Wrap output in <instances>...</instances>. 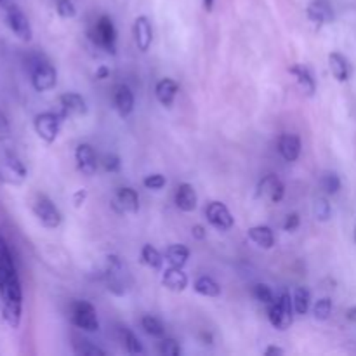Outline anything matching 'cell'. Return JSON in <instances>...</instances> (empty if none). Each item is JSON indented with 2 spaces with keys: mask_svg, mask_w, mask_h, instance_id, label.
Instances as JSON below:
<instances>
[{
  "mask_svg": "<svg viewBox=\"0 0 356 356\" xmlns=\"http://www.w3.org/2000/svg\"><path fill=\"white\" fill-rule=\"evenodd\" d=\"M299 225H301V218H299V214L292 212V214H289L287 218H285L284 229H285V232L292 233V232H296V229L299 228Z\"/></svg>",
  "mask_w": 356,
  "mask_h": 356,
  "instance_id": "60d3db41",
  "label": "cell"
},
{
  "mask_svg": "<svg viewBox=\"0 0 356 356\" xmlns=\"http://www.w3.org/2000/svg\"><path fill=\"white\" fill-rule=\"evenodd\" d=\"M191 235H193V238L197 240H204L205 236H207V229H205L202 225H195L193 228H191Z\"/></svg>",
  "mask_w": 356,
  "mask_h": 356,
  "instance_id": "ee69618b",
  "label": "cell"
},
{
  "mask_svg": "<svg viewBox=\"0 0 356 356\" xmlns=\"http://www.w3.org/2000/svg\"><path fill=\"white\" fill-rule=\"evenodd\" d=\"M355 240H356V229H355Z\"/></svg>",
  "mask_w": 356,
  "mask_h": 356,
  "instance_id": "681fc988",
  "label": "cell"
},
{
  "mask_svg": "<svg viewBox=\"0 0 356 356\" xmlns=\"http://www.w3.org/2000/svg\"><path fill=\"white\" fill-rule=\"evenodd\" d=\"M73 350H75L76 355L82 356H104L106 351L97 348L96 344H92L87 339H76V343H73Z\"/></svg>",
  "mask_w": 356,
  "mask_h": 356,
  "instance_id": "1f68e13d",
  "label": "cell"
},
{
  "mask_svg": "<svg viewBox=\"0 0 356 356\" xmlns=\"http://www.w3.org/2000/svg\"><path fill=\"white\" fill-rule=\"evenodd\" d=\"M289 72H291L292 75L298 79L299 87H301V90L306 94V96H309V97L315 96L316 82H315V79H313V73L308 66L301 65V63H296V65H292L291 68H289Z\"/></svg>",
  "mask_w": 356,
  "mask_h": 356,
  "instance_id": "d6986e66",
  "label": "cell"
},
{
  "mask_svg": "<svg viewBox=\"0 0 356 356\" xmlns=\"http://www.w3.org/2000/svg\"><path fill=\"white\" fill-rule=\"evenodd\" d=\"M122 341H124V346L127 350V353L131 355H143L145 353V348H143L141 341L138 339L134 332H131L129 329L122 327Z\"/></svg>",
  "mask_w": 356,
  "mask_h": 356,
  "instance_id": "4dcf8cb0",
  "label": "cell"
},
{
  "mask_svg": "<svg viewBox=\"0 0 356 356\" xmlns=\"http://www.w3.org/2000/svg\"><path fill=\"white\" fill-rule=\"evenodd\" d=\"M75 160H76V167H79V170L83 174V176L90 177L96 174L97 156L92 146L87 145V143H82V145L76 146Z\"/></svg>",
  "mask_w": 356,
  "mask_h": 356,
  "instance_id": "4fadbf2b",
  "label": "cell"
},
{
  "mask_svg": "<svg viewBox=\"0 0 356 356\" xmlns=\"http://www.w3.org/2000/svg\"><path fill=\"white\" fill-rule=\"evenodd\" d=\"M141 261L143 264H146V266L152 268V270L160 271L162 270L165 257H163V254L159 252V249H155L153 245L146 243V245L141 249Z\"/></svg>",
  "mask_w": 356,
  "mask_h": 356,
  "instance_id": "83f0119b",
  "label": "cell"
},
{
  "mask_svg": "<svg viewBox=\"0 0 356 356\" xmlns=\"http://www.w3.org/2000/svg\"><path fill=\"white\" fill-rule=\"evenodd\" d=\"M159 351L165 356H179L181 355V346L176 339L172 337H162L159 344Z\"/></svg>",
  "mask_w": 356,
  "mask_h": 356,
  "instance_id": "8d00e7d4",
  "label": "cell"
},
{
  "mask_svg": "<svg viewBox=\"0 0 356 356\" xmlns=\"http://www.w3.org/2000/svg\"><path fill=\"white\" fill-rule=\"evenodd\" d=\"M257 197L270 204H280L285 197V186L277 174H268L257 184Z\"/></svg>",
  "mask_w": 356,
  "mask_h": 356,
  "instance_id": "7c38bea8",
  "label": "cell"
},
{
  "mask_svg": "<svg viewBox=\"0 0 356 356\" xmlns=\"http://www.w3.org/2000/svg\"><path fill=\"white\" fill-rule=\"evenodd\" d=\"M117 204L122 209V212H129V214H136L139 211V197L136 190L125 186L120 188L117 193Z\"/></svg>",
  "mask_w": 356,
  "mask_h": 356,
  "instance_id": "d4e9b609",
  "label": "cell"
},
{
  "mask_svg": "<svg viewBox=\"0 0 356 356\" xmlns=\"http://www.w3.org/2000/svg\"><path fill=\"white\" fill-rule=\"evenodd\" d=\"M58 83V72L47 59L35 58L31 65V86L37 92L52 90Z\"/></svg>",
  "mask_w": 356,
  "mask_h": 356,
  "instance_id": "277c9868",
  "label": "cell"
},
{
  "mask_svg": "<svg viewBox=\"0 0 356 356\" xmlns=\"http://www.w3.org/2000/svg\"><path fill=\"white\" fill-rule=\"evenodd\" d=\"M268 318L271 325L278 330L291 329L294 322V302H292L291 294H282L280 298L275 299L273 305L268 306Z\"/></svg>",
  "mask_w": 356,
  "mask_h": 356,
  "instance_id": "7a4b0ae2",
  "label": "cell"
},
{
  "mask_svg": "<svg viewBox=\"0 0 356 356\" xmlns=\"http://www.w3.org/2000/svg\"><path fill=\"white\" fill-rule=\"evenodd\" d=\"M308 19L316 24H329L334 21V9L329 0H313L306 9Z\"/></svg>",
  "mask_w": 356,
  "mask_h": 356,
  "instance_id": "e0dca14e",
  "label": "cell"
},
{
  "mask_svg": "<svg viewBox=\"0 0 356 356\" xmlns=\"http://www.w3.org/2000/svg\"><path fill=\"white\" fill-rule=\"evenodd\" d=\"M141 327L145 329V332L152 337H163L165 336V327L160 322L156 316L146 315L141 318Z\"/></svg>",
  "mask_w": 356,
  "mask_h": 356,
  "instance_id": "f546056e",
  "label": "cell"
},
{
  "mask_svg": "<svg viewBox=\"0 0 356 356\" xmlns=\"http://www.w3.org/2000/svg\"><path fill=\"white\" fill-rule=\"evenodd\" d=\"M252 296H254V299H256L257 302H261V305H266V306L273 305L275 299H277V298H275V292L264 284L254 285Z\"/></svg>",
  "mask_w": 356,
  "mask_h": 356,
  "instance_id": "d6a6232c",
  "label": "cell"
},
{
  "mask_svg": "<svg viewBox=\"0 0 356 356\" xmlns=\"http://www.w3.org/2000/svg\"><path fill=\"white\" fill-rule=\"evenodd\" d=\"M205 218L211 222L212 228H216L218 232H229L235 225L232 212L222 202H211L205 209Z\"/></svg>",
  "mask_w": 356,
  "mask_h": 356,
  "instance_id": "8fae6325",
  "label": "cell"
},
{
  "mask_svg": "<svg viewBox=\"0 0 356 356\" xmlns=\"http://www.w3.org/2000/svg\"><path fill=\"white\" fill-rule=\"evenodd\" d=\"M103 167L106 172H118L120 170V159L113 153H108L103 159Z\"/></svg>",
  "mask_w": 356,
  "mask_h": 356,
  "instance_id": "ab89813d",
  "label": "cell"
},
{
  "mask_svg": "<svg viewBox=\"0 0 356 356\" xmlns=\"http://www.w3.org/2000/svg\"><path fill=\"white\" fill-rule=\"evenodd\" d=\"M104 280H106L108 291L113 292L115 296H124L129 287V273L125 270L120 257L108 256L106 257V270H104Z\"/></svg>",
  "mask_w": 356,
  "mask_h": 356,
  "instance_id": "3957f363",
  "label": "cell"
},
{
  "mask_svg": "<svg viewBox=\"0 0 356 356\" xmlns=\"http://www.w3.org/2000/svg\"><path fill=\"white\" fill-rule=\"evenodd\" d=\"M313 214H315L316 221L327 222L330 218H332V207H330L329 200L327 198H318L313 205Z\"/></svg>",
  "mask_w": 356,
  "mask_h": 356,
  "instance_id": "836d02e7",
  "label": "cell"
},
{
  "mask_svg": "<svg viewBox=\"0 0 356 356\" xmlns=\"http://www.w3.org/2000/svg\"><path fill=\"white\" fill-rule=\"evenodd\" d=\"M163 257L169 263V266L183 268L188 263V259H190V249L183 245V243H174V245L167 247Z\"/></svg>",
  "mask_w": 356,
  "mask_h": 356,
  "instance_id": "484cf974",
  "label": "cell"
},
{
  "mask_svg": "<svg viewBox=\"0 0 356 356\" xmlns=\"http://www.w3.org/2000/svg\"><path fill=\"white\" fill-rule=\"evenodd\" d=\"M292 302H294V312L298 315H306L309 309V302H312V294L308 289L298 287L292 296Z\"/></svg>",
  "mask_w": 356,
  "mask_h": 356,
  "instance_id": "f1b7e54d",
  "label": "cell"
},
{
  "mask_svg": "<svg viewBox=\"0 0 356 356\" xmlns=\"http://www.w3.org/2000/svg\"><path fill=\"white\" fill-rule=\"evenodd\" d=\"M2 13L9 30L13 31L19 40L30 42L31 37H33V31H31L30 19H28L26 14L21 10V7L17 6V3H14V6H9L6 7V9H2Z\"/></svg>",
  "mask_w": 356,
  "mask_h": 356,
  "instance_id": "52a82bcc",
  "label": "cell"
},
{
  "mask_svg": "<svg viewBox=\"0 0 356 356\" xmlns=\"http://www.w3.org/2000/svg\"><path fill=\"white\" fill-rule=\"evenodd\" d=\"M330 313H332V301L329 298H323L320 301H316V305L313 306V316H315L318 322H325L330 318Z\"/></svg>",
  "mask_w": 356,
  "mask_h": 356,
  "instance_id": "e575fe53",
  "label": "cell"
},
{
  "mask_svg": "<svg viewBox=\"0 0 356 356\" xmlns=\"http://www.w3.org/2000/svg\"><path fill=\"white\" fill-rule=\"evenodd\" d=\"M70 320L75 327L86 332H97L99 320H97L96 308L87 301H75L70 308Z\"/></svg>",
  "mask_w": 356,
  "mask_h": 356,
  "instance_id": "5b68a950",
  "label": "cell"
},
{
  "mask_svg": "<svg viewBox=\"0 0 356 356\" xmlns=\"http://www.w3.org/2000/svg\"><path fill=\"white\" fill-rule=\"evenodd\" d=\"M329 66L334 79H336L337 82H346V80H350L351 66L350 63H348V59L344 58L341 52H332V54H329Z\"/></svg>",
  "mask_w": 356,
  "mask_h": 356,
  "instance_id": "603a6c76",
  "label": "cell"
},
{
  "mask_svg": "<svg viewBox=\"0 0 356 356\" xmlns=\"http://www.w3.org/2000/svg\"><path fill=\"white\" fill-rule=\"evenodd\" d=\"M10 138V125H9V120H7L6 115L0 111V143L7 141V139Z\"/></svg>",
  "mask_w": 356,
  "mask_h": 356,
  "instance_id": "b9f144b4",
  "label": "cell"
},
{
  "mask_svg": "<svg viewBox=\"0 0 356 356\" xmlns=\"http://www.w3.org/2000/svg\"><path fill=\"white\" fill-rule=\"evenodd\" d=\"M320 184L327 195H336L341 190V177L336 172H327L322 176Z\"/></svg>",
  "mask_w": 356,
  "mask_h": 356,
  "instance_id": "d590c367",
  "label": "cell"
},
{
  "mask_svg": "<svg viewBox=\"0 0 356 356\" xmlns=\"http://www.w3.org/2000/svg\"><path fill=\"white\" fill-rule=\"evenodd\" d=\"M31 209H33L35 218L40 221V225L44 226V228L54 229L61 225L63 221L61 212H59V209L56 207L54 202H52L49 197H45V195H37Z\"/></svg>",
  "mask_w": 356,
  "mask_h": 356,
  "instance_id": "ba28073f",
  "label": "cell"
},
{
  "mask_svg": "<svg viewBox=\"0 0 356 356\" xmlns=\"http://www.w3.org/2000/svg\"><path fill=\"white\" fill-rule=\"evenodd\" d=\"M0 306L2 318L10 329H17L23 316V289L17 277L13 252L0 236Z\"/></svg>",
  "mask_w": 356,
  "mask_h": 356,
  "instance_id": "6da1fadb",
  "label": "cell"
},
{
  "mask_svg": "<svg viewBox=\"0 0 356 356\" xmlns=\"http://www.w3.org/2000/svg\"><path fill=\"white\" fill-rule=\"evenodd\" d=\"M193 287L195 292L204 296V298H219V296H221V285H219L212 277H207V275L198 277Z\"/></svg>",
  "mask_w": 356,
  "mask_h": 356,
  "instance_id": "4316f807",
  "label": "cell"
},
{
  "mask_svg": "<svg viewBox=\"0 0 356 356\" xmlns=\"http://www.w3.org/2000/svg\"><path fill=\"white\" fill-rule=\"evenodd\" d=\"M198 204V195L191 184L183 183L176 190V205L183 212H193Z\"/></svg>",
  "mask_w": 356,
  "mask_h": 356,
  "instance_id": "ffe728a7",
  "label": "cell"
},
{
  "mask_svg": "<svg viewBox=\"0 0 356 356\" xmlns=\"http://www.w3.org/2000/svg\"><path fill=\"white\" fill-rule=\"evenodd\" d=\"M61 115L52 113V111H44V113H38L35 117L33 129L42 141L51 145V143H54L58 139L59 131H61Z\"/></svg>",
  "mask_w": 356,
  "mask_h": 356,
  "instance_id": "30bf717a",
  "label": "cell"
},
{
  "mask_svg": "<svg viewBox=\"0 0 356 356\" xmlns=\"http://www.w3.org/2000/svg\"><path fill=\"white\" fill-rule=\"evenodd\" d=\"M90 38L96 42L97 47L104 49L110 54L117 52V28L113 21L108 16H101L94 24V30L90 33Z\"/></svg>",
  "mask_w": 356,
  "mask_h": 356,
  "instance_id": "9c48e42d",
  "label": "cell"
},
{
  "mask_svg": "<svg viewBox=\"0 0 356 356\" xmlns=\"http://www.w3.org/2000/svg\"><path fill=\"white\" fill-rule=\"evenodd\" d=\"M108 76H110V68L104 65H101L99 68L96 70V73H94V79L96 80H104V79H108Z\"/></svg>",
  "mask_w": 356,
  "mask_h": 356,
  "instance_id": "f6af8a7d",
  "label": "cell"
},
{
  "mask_svg": "<svg viewBox=\"0 0 356 356\" xmlns=\"http://www.w3.org/2000/svg\"><path fill=\"white\" fill-rule=\"evenodd\" d=\"M177 92H179V86H177L176 80L172 79H162L155 87L156 99H159V103L165 108L172 106Z\"/></svg>",
  "mask_w": 356,
  "mask_h": 356,
  "instance_id": "7402d4cb",
  "label": "cell"
},
{
  "mask_svg": "<svg viewBox=\"0 0 356 356\" xmlns=\"http://www.w3.org/2000/svg\"><path fill=\"white\" fill-rule=\"evenodd\" d=\"M26 176V167L14 153H6L0 159V183L9 184V186H21Z\"/></svg>",
  "mask_w": 356,
  "mask_h": 356,
  "instance_id": "8992f818",
  "label": "cell"
},
{
  "mask_svg": "<svg viewBox=\"0 0 356 356\" xmlns=\"http://www.w3.org/2000/svg\"><path fill=\"white\" fill-rule=\"evenodd\" d=\"M56 10H58V14L63 19H72V17L76 16V7L73 0H58Z\"/></svg>",
  "mask_w": 356,
  "mask_h": 356,
  "instance_id": "74e56055",
  "label": "cell"
},
{
  "mask_svg": "<svg viewBox=\"0 0 356 356\" xmlns=\"http://www.w3.org/2000/svg\"><path fill=\"white\" fill-rule=\"evenodd\" d=\"M204 2V9L207 10V13H211L212 7H214V0H202Z\"/></svg>",
  "mask_w": 356,
  "mask_h": 356,
  "instance_id": "c3c4849f",
  "label": "cell"
},
{
  "mask_svg": "<svg viewBox=\"0 0 356 356\" xmlns=\"http://www.w3.org/2000/svg\"><path fill=\"white\" fill-rule=\"evenodd\" d=\"M284 353H285V350L280 346H268L266 350H264V355L266 356H282Z\"/></svg>",
  "mask_w": 356,
  "mask_h": 356,
  "instance_id": "bcb514c9",
  "label": "cell"
},
{
  "mask_svg": "<svg viewBox=\"0 0 356 356\" xmlns=\"http://www.w3.org/2000/svg\"><path fill=\"white\" fill-rule=\"evenodd\" d=\"M346 318L350 320L351 323H356V306H353V308H350L346 312Z\"/></svg>",
  "mask_w": 356,
  "mask_h": 356,
  "instance_id": "7dc6e473",
  "label": "cell"
},
{
  "mask_svg": "<svg viewBox=\"0 0 356 356\" xmlns=\"http://www.w3.org/2000/svg\"><path fill=\"white\" fill-rule=\"evenodd\" d=\"M113 103L120 117L125 118L132 113V110H134V94H132V90L125 83L115 87Z\"/></svg>",
  "mask_w": 356,
  "mask_h": 356,
  "instance_id": "ac0fdd59",
  "label": "cell"
},
{
  "mask_svg": "<svg viewBox=\"0 0 356 356\" xmlns=\"http://www.w3.org/2000/svg\"><path fill=\"white\" fill-rule=\"evenodd\" d=\"M162 284L169 291L183 292L188 287V275L184 273L183 268L169 266L162 275Z\"/></svg>",
  "mask_w": 356,
  "mask_h": 356,
  "instance_id": "44dd1931",
  "label": "cell"
},
{
  "mask_svg": "<svg viewBox=\"0 0 356 356\" xmlns=\"http://www.w3.org/2000/svg\"><path fill=\"white\" fill-rule=\"evenodd\" d=\"M278 152L285 162H296L301 155V139L298 134H282L278 138Z\"/></svg>",
  "mask_w": 356,
  "mask_h": 356,
  "instance_id": "2e32d148",
  "label": "cell"
},
{
  "mask_svg": "<svg viewBox=\"0 0 356 356\" xmlns=\"http://www.w3.org/2000/svg\"><path fill=\"white\" fill-rule=\"evenodd\" d=\"M59 106H61V117H82L87 113V103L80 94L65 92L59 96Z\"/></svg>",
  "mask_w": 356,
  "mask_h": 356,
  "instance_id": "5bb4252c",
  "label": "cell"
},
{
  "mask_svg": "<svg viewBox=\"0 0 356 356\" xmlns=\"http://www.w3.org/2000/svg\"><path fill=\"white\" fill-rule=\"evenodd\" d=\"M132 31H134V40L136 45L141 52H146L149 47H152L153 42V28L152 21L146 16H138L134 21V26H132Z\"/></svg>",
  "mask_w": 356,
  "mask_h": 356,
  "instance_id": "9a60e30c",
  "label": "cell"
},
{
  "mask_svg": "<svg viewBox=\"0 0 356 356\" xmlns=\"http://www.w3.org/2000/svg\"><path fill=\"white\" fill-rule=\"evenodd\" d=\"M86 200H87V190H76L75 191V195H73V205H75L76 209H80L82 207L83 204H86Z\"/></svg>",
  "mask_w": 356,
  "mask_h": 356,
  "instance_id": "7bdbcfd3",
  "label": "cell"
},
{
  "mask_svg": "<svg viewBox=\"0 0 356 356\" xmlns=\"http://www.w3.org/2000/svg\"><path fill=\"white\" fill-rule=\"evenodd\" d=\"M143 184H145L148 190L159 191V190H162L163 186H165L167 179H165V176H162V174H149V176L145 177Z\"/></svg>",
  "mask_w": 356,
  "mask_h": 356,
  "instance_id": "f35d334b",
  "label": "cell"
},
{
  "mask_svg": "<svg viewBox=\"0 0 356 356\" xmlns=\"http://www.w3.org/2000/svg\"><path fill=\"white\" fill-rule=\"evenodd\" d=\"M247 236L261 249H271L275 245V233L270 226H254L249 229Z\"/></svg>",
  "mask_w": 356,
  "mask_h": 356,
  "instance_id": "cb8c5ba5",
  "label": "cell"
}]
</instances>
